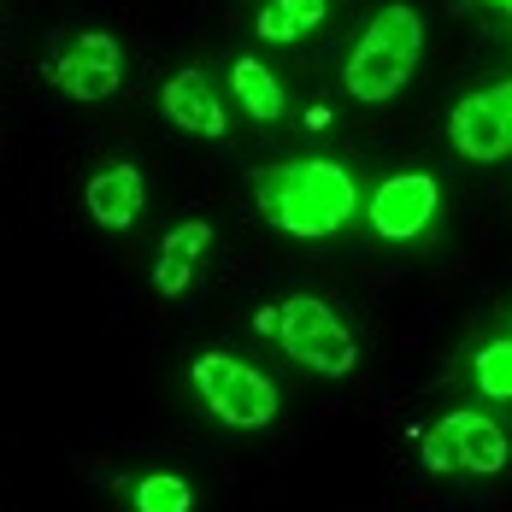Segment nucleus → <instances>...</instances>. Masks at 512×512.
Wrapping results in <instances>:
<instances>
[{"label":"nucleus","instance_id":"nucleus-2","mask_svg":"<svg viewBox=\"0 0 512 512\" xmlns=\"http://www.w3.org/2000/svg\"><path fill=\"white\" fill-rule=\"evenodd\" d=\"M418 53H424V18H418V6L389 0V6L371 12V24L359 30V42L348 48L342 83H348L354 101L383 106V101H395V95L407 89Z\"/></svg>","mask_w":512,"mask_h":512},{"label":"nucleus","instance_id":"nucleus-1","mask_svg":"<svg viewBox=\"0 0 512 512\" xmlns=\"http://www.w3.org/2000/svg\"><path fill=\"white\" fill-rule=\"evenodd\" d=\"M254 201L271 230L324 242L359 212V183L336 159H283L254 171Z\"/></svg>","mask_w":512,"mask_h":512},{"label":"nucleus","instance_id":"nucleus-13","mask_svg":"<svg viewBox=\"0 0 512 512\" xmlns=\"http://www.w3.org/2000/svg\"><path fill=\"white\" fill-rule=\"evenodd\" d=\"M465 377H471V389H477L483 401L512 407V336L507 330L477 336V342L465 348Z\"/></svg>","mask_w":512,"mask_h":512},{"label":"nucleus","instance_id":"nucleus-5","mask_svg":"<svg viewBox=\"0 0 512 512\" xmlns=\"http://www.w3.org/2000/svg\"><path fill=\"white\" fill-rule=\"evenodd\" d=\"M418 460H424V471H442V477L448 471L495 477L512 460V436L483 407H454L418 436Z\"/></svg>","mask_w":512,"mask_h":512},{"label":"nucleus","instance_id":"nucleus-12","mask_svg":"<svg viewBox=\"0 0 512 512\" xmlns=\"http://www.w3.org/2000/svg\"><path fill=\"white\" fill-rule=\"evenodd\" d=\"M230 95H236V106H242L254 124H277L283 106H289L283 83H277V71H271L265 59H254V53H242V59L230 65Z\"/></svg>","mask_w":512,"mask_h":512},{"label":"nucleus","instance_id":"nucleus-6","mask_svg":"<svg viewBox=\"0 0 512 512\" xmlns=\"http://www.w3.org/2000/svg\"><path fill=\"white\" fill-rule=\"evenodd\" d=\"M448 148L471 165H495L512 154V77L471 89L448 112Z\"/></svg>","mask_w":512,"mask_h":512},{"label":"nucleus","instance_id":"nucleus-9","mask_svg":"<svg viewBox=\"0 0 512 512\" xmlns=\"http://www.w3.org/2000/svg\"><path fill=\"white\" fill-rule=\"evenodd\" d=\"M83 206L95 212L101 230H130V224L142 218V206H148V177H142V165H130V159L101 165V171L83 183Z\"/></svg>","mask_w":512,"mask_h":512},{"label":"nucleus","instance_id":"nucleus-3","mask_svg":"<svg viewBox=\"0 0 512 512\" xmlns=\"http://www.w3.org/2000/svg\"><path fill=\"white\" fill-rule=\"evenodd\" d=\"M259 330L277 336V348L312 377H348L359 365V336L324 295H283L259 312Z\"/></svg>","mask_w":512,"mask_h":512},{"label":"nucleus","instance_id":"nucleus-10","mask_svg":"<svg viewBox=\"0 0 512 512\" xmlns=\"http://www.w3.org/2000/svg\"><path fill=\"white\" fill-rule=\"evenodd\" d=\"M159 106H165V118L177 124V130H189V136H206V142H218L224 130H230V112L218 101V89H212V77L206 71H177L165 89H159Z\"/></svg>","mask_w":512,"mask_h":512},{"label":"nucleus","instance_id":"nucleus-16","mask_svg":"<svg viewBox=\"0 0 512 512\" xmlns=\"http://www.w3.org/2000/svg\"><path fill=\"white\" fill-rule=\"evenodd\" d=\"M489 6H501V12H512V0H489Z\"/></svg>","mask_w":512,"mask_h":512},{"label":"nucleus","instance_id":"nucleus-14","mask_svg":"<svg viewBox=\"0 0 512 512\" xmlns=\"http://www.w3.org/2000/svg\"><path fill=\"white\" fill-rule=\"evenodd\" d=\"M330 18V0H265L259 6V18H254V30H259V42H301V36H312L318 24Z\"/></svg>","mask_w":512,"mask_h":512},{"label":"nucleus","instance_id":"nucleus-8","mask_svg":"<svg viewBox=\"0 0 512 512\" xmlns=\"http://www.w3.org/2000/svg\"><path fill=\"white\" fill-rule=\"evenodd\" d=\"M48 77H53L59 95H71V101H83V106L118 95V83H124L118 36H106V30H77V36H65V48L53 53Z\"/></svg>","mask_w":512,"mask_h":512},{"label":"nucleus","instance_id":"nucleus-7","mask_svg":"<svg viewBox=\"0 0 512 512\" xmlns=\"http://www.w3.org/2000/svg\"><path fill=\"white\" fill-rule=\"evenodd\" d=\"M442 212V183L430 171H395L371 189L365 201V224L383 236V242H418Z\"/></svg>","mask_w":512,"mask_h":512},{"label":"nucleus","instance_id":"nucleus-15","mask_svg":"<svg viewBox=\"0 0 512 512\" xmlns=\"http://www.w3.org/2000/svg\"><path fill=\"white\" fill-rule=\"evenodd\" d=\"M130 507L136 512H189L195 507V489L177 471H148L142 483H130Z\"/></svg>","mask_w":512,"mask_h":512},{"label":"nucleus","instance_id":"nucleus-17","mask_svg":"<svg viewBox=\"0 0 512 512\" xmlns=\"http://www.w3.org/2000/svg\"><path fill=\"white\" fill-rule=\"evenodd\" d=\"M507 336H512V318H507Z\"/></svg>","mask_w":512,"mask_h":512},{"label":"nucleus","instance_id":"nucleus-4","mask_svg":"<svg viewBox=\"0 0 512 512\" xmlns=\"http://www.w3.org/2000/svg\"><path fill=\"white\" fill-rule=\"evenodd\" d=\"M189 389L230 430H265L277 418V407H283L277 383L259 365H248V359H236V354H218V348H206V354L189 359Z\"/></svg>","mask_w":512,"mask_h":512},{"label":"nucleus","instance_id":"nucleus-11","mask_svg":"<svg viewBox=\"0 0 512 512\" xmlns=\"http://www.w3.org/2000/svg\"><path fill=\"white\" fill-rule=\"evenodd\" d=\"M206 248H212V224H206V218L171 224V230H165V242H159V265H154V289H159V295H183Z\"/></svg>","mask_w":512,"mask_h":512}]
</instances>
